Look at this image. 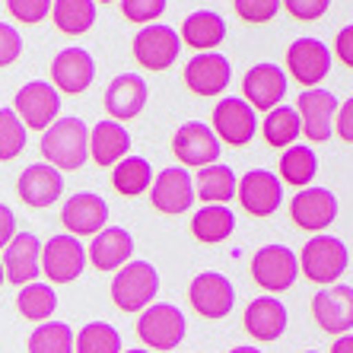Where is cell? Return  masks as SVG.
Listing matches in <instances>:
<instances>
[{
  "instance_id": "8992f818",
  "label": "cell",
  "mask_w": 353,
  "mask_h": 353,
  "mask_svg": "<svg viewBox=\"0 0 353 353\" xmlns=\"http://www.w3.org/2000/svg\"><path fill=\"white\" fill-rule=\"evenodd\" d=\"M86 268V245L70 232L51 236L41 242V277H48L51 287L74 283Z\"/></svg>"
},
{
  "instance_id": "30bf717a",
  "label": "cell",
  "mask_w": 353,
  "mask_h": 353,
  "mask_svg": "<svg viewBox=\"0 0 353 353\" xmlns=\"http://www.w3.org/2000/svg\"><path fill=\"white\" fill-rule=\"evenodd\" d=\"M299 277V258L283 245H264L252 258V280L268 296L290 290Z\"/></svg>"
},
{
  "instance_id": "c3c4849f",
  "label": "cell",
  "mask_w": 353,
  "mask_h": 353,
  "mask_svg": "<svg viewBox=\"0 0 353 353\" xmlns=\"http://www.w3.org/2000/svg\"><path fill=\"white\" fill-rule=\"evenodd\" d=\"M230 353H264V350H258V347H232Z\"/></svg>"
},
{
  "instance_id": "1f68e13d",
  "label": "cell",
  "mask_w": 353,
  "mask_h": 353,
  "mask_svg": "<svg viewBox=\"0 0 353 353\" xmlns=\"http://www.w3.org/2000/svg\"><path fill=\"white\" fill-rule=\"evenodd\" d=\"M315 175H319V157H315L312 147H299V143H293V147L283 150V157H280V175H277L283 185L309 188Z\"/></svg>"
},
{
  "instance_id": "d590c367",
  "label": "cell",
  "mask_w": 353,
  "mask_h": 353,
  "mask_svg": "<svg viewBox=\"0 0 353 353\" xmlns=\"http://www.w3.org/2000/svg\"><path fill=\"white\" fill-rule=\"evenodd\" d=\"M74 328L64 321H41L29 334V353H74Z\"/></svg>"
},
{
  "instance_id": "f35d334b",
  "label": "cell",
  "mask_w": 353,
  "mask_h": 353,
  "mask_svg": "<svg viewBox=\"0 0 353 353\" xmlns=\"http://www.w3.org/2000/svg\"><path fill=\"white\" fill-rule=\"evenodd\" d=\"M165 7H169V0H121L124 19H128V23H137V26L157 23L165 13Z\"/></svg>"
},
{
  "instance_id": "ee69618b",
  "label": "cell",
  "mask_w": 353,
  "mask_h": 353,
  "mask_svg": "<svg viewBox=\"0 0 353 353\" xmlns=\"http://www.w3.org/2000/svg\"><path fill=\"white\" fill-rule=\"evenodd\" d=\"M334 128H337V137L344 140V143H353V96L337 105Z\"/></svg>"
},
{
  "instance_id": "83f0119b",
  "label": "cell",
  "mask_w": 353,
  "mask_h": 353,
  "mask_svg": "<svg viewBox=\"0 0 353 353\" xmlns=\"http://www.w3.org/2000/svg\"><path fill=\"white\" fill-rule=\"evenodd\" d=\"M179 39L188 48H194L197 54L201 51H216V45H223V39H226V19L214 10H194L181 23Z\"/></svg>"
},
{
  "instance_id": "8d00e7d4",
  "label": "cell",
  "mask_w": 353,
  "mask_h": 353,
  "mask_svg": "<svg viewBox=\"0 0 353 353\" xmlns=\"http://www.w3.org/2000/svg\"><path fill=\"white\" fill-rule=\"evenodd\" d=\"M74 353H124L121 334L105 321H90L74 337Z\"/></svg>"
},
{
  "instance_id": "44dd1931",
  "label": "cell",
  "mask_w": 353,
  "mask_h": 353,
  "mask_svg": "<svg viewBox=\"0 0 353 353\" xmlns=\"http://www.w3.org/2000/svg\"><path fill=\"white\" fill-rule=\"evenodd\" d=\"M17 194L26 207L32 210H45L64 194V172H58L48 163H32L26 165L17 179Z\"/></svg>"
},
{
  "instance_id": "6da1fadb",
  "label": "cell",
  "mask_w": 353,
  "mask_h": 353,
  "mask_svg": "<svg viewBox=\"0 0 353 353\" xmlns=\"http://www.w3.org/2000/svg\"><path fill=\"white\" fill-rule=\"evenodd\" d=\"M41 163L54 165L58 172H77L90 159V128L80 118H58L48 131H41Z\"/></svg>"
},
{
  "instance_id": "7dc6e473",
  "label": "cell",
  "mask_w": 353,
  "mask_h": 353,
  "mask_svg": "<svg viewBox=\"0 0 353 353\" xmlns=\"http://www.w3.org/2000/svg\"><path fill=\"white\" fill-rule=\"evenodd\" d=\"M331 353H353V334L334 337V347H331Z\"/></svg>"
},
{
  "instance_id": "f6af8a7d",
  "label": "cell",
  "mask_w": 353,
  "mask_h": 353,
  "mask_svg": "<svg viewBox=\"0 0 353 353\" xmlns=\"http://www.w3.org/2000/svg\"><path fill=\"white\" fill-rule=\"evenodd\" d=\"M334 58L341 61L344 67H350V70H353V23L344 26V29L337 32V39H334Z\"/></svg>"
},
{
  "instance_id": "d6986e66",
  "label": "cell",
  "mask_w": 353,
  "mask_h": 353,
  "mask_svg": "<svg viewBox=\"0 0 353 353\" xmlns=\"http://www.w3.org/2000/svg\"><path fill=\"white\" fill-rule=\"evenodd\" d=\"M337 96L328 90H303L299 102H296V112H299V121H303V134L309 137V143H325V140L334 134V115H337Z\"/></svg>"
},
{
  "instance_id": "d4e9b609",
  "label": "cell",
  "mask_w": 353,
  "mask_h": 353,
  "mask_svg": "<svg viewBox=\"0 0 353 353\" xmlns=\"http://www.w3.org/2000/svg\"><path fill=\"white\" fill-rule=\"evenodd\" d=\"M131 255H134V236L128 230H121V226H105L86 245V261L96 271H105V274L121 271L124 264L131 261Z\"/></svg>"
},
{
  "instance_id": "74e56055",
  "label": "cell",
  "mask_w": 353,
  "mask_h": 353,
  "mask_svg": "<svg viewBox=\"0 0 353 353\" xmlns=\"http://www.w3.org/2000/svg\"><path fill=\"white\" fill-rule=\"evenodd\" d=\"M26 124L19 121V115L13 108H0V163H10L17 159L26 150Z\"/></svg>"
},
{
  "instance_id": "5bb4252c",
  "label": "cell",
  "mask_w": 353,
  "mask_h": 353,
  "mask_svg": "<svg viewBox=\"0 0 353 353\" xmlns=\"http://www.w3.org/2000/svg\"><path fill=\"white\" fill-rule=\"evenodd\" d=\"M92 80H96V61H92V54L86 48L70 45V48L54 54L48 83L61 96H80V92H86L92 86Z\"/></svg>"
},
{
  "instance_id": "cb8c5ba5",
  "label": "cell",
  "mask_w": 353,
  "mask_h": 353,
  "mask_svg": "<svg viewBox=\"0 0 353 353\" xmlns=\"http://www.w3.org/2000/svg\"><path fill=\"white\" fill-rule=\"evenodd\" d=\"M150 86L140 74H121L108 83L105 90V112L112 121H134L147 108Z\"/></svg>"
},
{
  "instance_id": "836d02e7",
  "label": "cell",
  "mask_w": 353,
  "mask_h": 353,
  "mask_svg": "<svg viewBox=\"0 0 353 353\" xmlns=\"http://www.w3.org/2000/svg\"><path fill=\"white\" fill-rule=\"evenodd\" d=\"M153 179H157V175H153V165L143 157H124L121 163L112 169V188L121 197H137V194H143V191H150Z\"/></svg>"
},
{
  "instance_id": "d6a6232c",
  "label": "cell",
  "mask_w": 353,
  "mask_h": 353,
  "mask_svg": "<svg viewBox=\"0 0 353 353\" xmlns=\"http://www.w3.org/2000/svg\"><path fill=\"white\" fill-rule=\"evenodd\" d=\"M51 19L64 35H86L96 26V0H54Z\"/></svg>"
},
{
  "instance_id": "52a82bcc",
  "label": "cell",
  "mask_w": 353,
  "mask_h": 353,
  "mask_svg": "<svg viewBox=\"0 0 353 353\" xmlns=\"http://www.w3.org/2000/svg\"><path fill=\"white\" fill-rule=\"evenodd\" d=\"M13 112L26 124V131H48L61 118V92L48 80L26 83L13 99Z\"/></svg>"
},
{
  "instance_id": "681fc988",
  "label": "cell",
  "mask_w": 353,
  "mask_h": 353,
  "mask_svg": "<svg viewBox=\"0 0 353 353\" xmlns=\"http://www.w3.org/2000/svg\"><path fill=\"white\" fill-rule=\"evenodd\" d=\"M3 280L7 277H3V261H0V287H3Z\"/></svg>"
},
{
  "instance_id": "603a6c76",
  "label": "cell",
  "mask_w": 353,
  "mask_h": 353,
  "mask_svg": "<svg viewBox=\"0 0 353 353\" xmlns=\"http://www.w3.org/2000/svg\"><path fill=\"white\" fill-rule=\"evenodd\" d=\"M61 223H64V230L77 239L102 232L108 223L105 197L92 194V191H80V194L67 197L64 207H61Z\"/></svg>"
},
{
  "instance_id": "e575fe53",
  "label": "cell",
  "mask_w": 353,
  "mask_h": 353,
  "mask_svg": "<svg viewBox=\"0 0 353 353\" xmlns=\"http://www.w3.org/2000/svg\"><path fill=\"white\" fill-rule=\"evenodd\" d=\"M17 309L26 321H35V325L51 321V315L58 309V293H54L51 283H39V280H35V283H26L17 293Z\"/></svg>"
},
{
  "instance_id": "b9f144b4",
  "label": "cell",
  "mask_w": 353,
  "mask_h": 353,
  "mask_svg": "<svg viewBox=\"0 0 353 353\" xmlns=\"http://www.w3.org/2000/svg\"><path fill=\"white\" fill-rule=\"evenodd\" d=\"M280 7L287 10L296 23H315L331 10V0H280Z\"/></svg>"
},
{
  "instance_id": "f546056e",
  "label": "cell",
  "mask_w": 353,
  "mask_h": 353,
  "mask_svg": "<svg viewBox=\"0 0 353 353\" xmlns=\"http://www.w3.org/2000/svg\"><path fill=\"white\" fill-rule=\"evenodd\" d=\"M236 172L230 165L214 163V165H204L197 169V179H194V197L204 201V204H230L236 197Z\"/></svg>"
},
{
  "instance_id": "5b68a950",
  "label": "cell",
  "mask_w": 353,
  "mask_h": 353,
  "mask_svg": "<svg viewBox=\"0 0 353 353\" xmlns=\"http://www.w3.org/2000/svg\"><path fill=\"white\" fill-rule=\"evenodd\" d=\"M210 131L226 147H248L258 137V112L242 96H223L214 105Z\"/></svg>"
},
{
  "instance_id": "f5cc1de1",
  "label": "cell",
  "mask_w": 353,
  "mask_h": 353,
  "mask_svg": "<svg viewBox=\"0 0 353 353\" xmlns=\"http://www.w3.org/2000/svg\"><path fill=\"white\" fill-rule=\"evenodd\" d=\"M305 353H319V350H305Z\"/></svg>"
},
{
  "instance_id": "4dcf8cb0",
  "label": "cell",
  "mask_w": 353,
  "mask_h": 353,
  "mask_svg": "<svg viewBox=\"0 0 353 353\" xmlns=\"http://www.w3.org/2000/svg\"><path fill=\"white\" fill-rule=\"evenodd\" d=\"M261 137L268 147H293L296 140L303 137V121H299V112L293 105H277L271 108L261 121Z\"/></svg>"
},
{
  "instance_id": "816d5d0a",
  "label": "cell",
  "mask_w": 353,
  "mask_h": 353,
  "mask_svg": "<svg viewBox=\"0 0 353 353\" xmlns=\"http://www.w3.org/2000/svg\"><path fill=\"white\" fill-rule=\"evenodd\" d=\"M96 3H112V0H96Z\"/></svg>"
},
{
  "instance_id": "4fadbf2b",
  "label": "cell",
  "mask_w": 353,
  "mask_h": 353,
  "mask_svg": "<svg viewBox=\"0 0 353 353\" xmlns=\"http://www.w3.org/2000/svg\"><path fill=\"white\" fill-rule=\"evenodd\" d=\"M236 201L242 210L252 216H271L283 204V181L268 169H252L239 179L236 185Z\"/></svg>"
},
{
  "instance_id": "4316f807",
  "label": "cell",
  "mask_w": 353,
  "mask_h": 353,
  "mask_svg": "<svg viewBox=\"0 0 353 353\" xmlns=\"http://www.w3.org/2000/svg\"><path fill=\"white\" fill-rule=\"evenodd\" d=\"M124 157H131V134L121 121H99L90 131V159L102 169H115Z\"/></svg>"
},
{
  "instance_id": "9c48e42d",
  "label": "cell",
  "mask_w": 353,
  "mask_h": 353,
  "mask_svg": "<svg viewBox=\"0 0 353 353\" xmlns=\"http://www.w3.org/2000/svg\"><path fill=\"white\" fill-rule=\"evenodd\" d=\"M188 303L201 319L220 321V319H226V315L232 312V305H236V287H232V280L226 277V274L204 271L191 280Z\"/></svg>"
},
{
  "instance_id": "484cf974",
  "label": "cell",
  "mask_w": 353,
  "mask_h": 353,
  "mask_svg": "<svg viewBox=\"0 0 353 353\" xmlns=\"http://www.w3.org/2000/svg\"><path fill=\"white\" fill-rule=\"evenodd\" d=\"M242 325L258 344H271V341H280L287 331V309L274 296H258L245 305Z\"/></svg>"
},
{
  "instance_id": "2e32d148",
  "label": "cell",
  "mask_w": 353,
  "mask_h": 353,
  "mask_svg": "<svg viewBox=\"0 0 353 353\" xmlns=\"http://www.w3.org/2000/svg\"><path fill=\"white\" fill-rule=\"evenodd\" d=\"M312 319L321 331L341 337L350 334L353 328V287L334 283V287H321L312 296Z\"/></svg>"
},
{
  "instance_id": "bcb514c9",
  "label": "cell",
  "mask_w": 353,
  "mask_h": 353,
  "mask_svg": "<svg viewBox=\"0 0 353 353\" xmlns=\"http://www.w3.org/2000/svg\"><path fill=\"white\" fill-rule=\"evenodd\" d=\"M17 214H13V207L0 204V252L10 245V239L17 236Z\"/></svg>"
},
{
  "instance_id": "e0dca14e",
  "label": "cell",
  "mask_w": 353,
  "mask_h": 353,
  "mask_svg": "<svg viewBox=\"0 0 353 353\" xmlns=\"http://www.w3.org/2000/svg\"><path fill=\"white\" fill-rule=\"evenodd\" d=\"M194 201H197L194 197V179H191V172L188 169H181V165L163 169V172L153 179V185H150V204L165 216L185 214V210H191Z\"/></svg>"
},
{
  "instance_id": "7a4b0ae2",
  "label": "cell",
  "mask_w": 353,
  "mask_h": 353,
  "mask_svg": "<svg viewBox=\"0 0 353 353\" xmlns=\"http://www.w3.org/2000/svg\"><path fill=\"white\" fill-rule=\"evenodd\" d=\"M347 264H350V252L341 239L334 236H312L303 245V255H299V274L309 277L319 287H334L337 280L347 274Z\"/></svg>"
},
{
  "instance_id": "7bdbcfd3",
  "label": "cell",
  "mask_w": 353,
  "mask_h": 353,
  "mask_svg": "<svg viewBox=\"0 0 353 353\" xmlns=\"http://www.w3.org/2000/svg\"><path fill=\"white\" fill-rule=\"evenodd\" d=\"M19 54H23V35H19V29L13 23L0 19V70L17 64Z\"/></svg>"
},
{
  "instance_id": "3957f363",
  "label": "cell",
  "mask_w": 353,
  "mask_h": 353,
  "mask_svg": "<svg viewBox=\"0 0 353 353\" xmlns=\"http://www.w3.org/2000/svg\"><path fill=\"white\" fill-rule=\"evenodd\" d=\"M159 274L150 261H128L121 271H115L112 280V303L121 312H143L147 305L157 303Z\"/></svg>"
},
{
  "instance_id": "ab89813d",
  "label": "cell",
  "mask_w": 353,
  "mask_h": 353,
  "mask_svg": "<svg viewBox=\"0 0 353 353\" xmlns=\"http://www.w3.org/2000/svg\"><path fill=\"white\" fill-rule=\"evenodd\" d=\"M51 3L54 0H7V13L23 26H35L51 17Z\"/></svg>"
},
{
  "instance_id": "ac0fdd59",
  "label": "cell",
  "mask_w": 353,
  "mask_h": 353,
  "mask_svg": "<svg viewBox=\"0 0 353 353\" xmlns=\"http://www.w3.org/2000/svg\"><path fill=\"white\" fill-rule=\"evenodd\" d=\"M283 96H287V74L283 67L264 61V64H255L242 77V99L255 112H271V108L283 105Z\"/></svg>"
},
{
  "instance_id": "60d3db41",
  "label": "cell",
  "mask_w": 353,
  "mask_h": 353,
  "mask_svg": "<svg viewBox=\"0 0 353 353\" xmlns=\"http://www.w3.org/2000/svg\"><path fill=\"white\" fill-rule=\"evenodd\" d=\"M242 23H271L280 13V0H232Z\"/></svg>"
},
{
  "instance_id": "277c9868",
  "label": "cell",
  "mask_w": 353,
  "mask_h": 353,
  "mask_svg": "<svg viewBox=\"0 0 353 353\" xmlns=\"http://www.w3.org/2000/svg\"><path fill=\"white\" fill-rule=\"evenodd\" d=\"M185 334H188V321H185L179 305L172 303L147 305L137 319V337L150 350H175V347H181Z\"/></svg>"
},
{
  "instance_id": "9a60e30c",
  "label": "cell",
  "mask_w": 353,
  "mask_h": 353,
  "mask_svg": "<svg viewBox=\"0 0 353 353\" xmlns=\"http://www.w3.org/2000/svg\"><path fill=\"white\" fill-rule=\"evenodd\" d=\"M230 80H232V64L220 51H201L185 64V86L194 96L204 99L223 96L230 90Z\"/></svg>"
},
{
  "instance_id": "8fae6325",
  "label": "cell",
  "mask_w": 353,
  "mask_h": 353,
  "mask_svg": "<svg viewBox=\"0 0 353 353\" xmlns=\"http://www.w3.org/2000/svg\"><path fill=\"white\" fill-rule=\"evenodd\" d=\"M172 153L181 163V169H204V165L220 163L223 143L216 134L210 131V124L204 121H188L181 124L172 137Z\"/></svg>"
},
{
  "instance_id": "ba28073f",
  "label": "cell",
  "mask_w": 353,
  "mask_h": 353,
  "mask_svg": "<svg viewBox=\"0 0 353 353\" xmlns=\"http://www.w3.org/2000/svg\"><path fill=\"white\" fill-rule=\"evenodd\" d=\"M181 54V39L172 26L165 23H150L140 26V32L134 35V61L143 70H169Z\"/></svg>"
},
{
  "instance_id": "7c38bea8",
  "label": "cell",
  "mask_w": 353,
  "mask_h": 353,
  "mask_svg": "<svg viewBox=\"0 0 353 353\" xmlns=\"http://www.w3.org/2000/svg\"><path fill=\"white\" fill-rule=\"evenodd\" d=\"M334 54L321 39H296L287 48V70L296 83H303L305 90H315L325 77L331 74Z\"/></svg>"
},
{
  "instance_id": "f907efd6",
  "label": "cell",
  "mask_w": 353,
  "mask_h": 353,
  "mask_svg": "<svg viewBox=\"0 0 353 353\" xmlns=\"http://www.w3.org/2000/svg\"><path fill=\"white\" fill-rule=\"evenodd\" d=\"M124 353H150V350H124Z\"/></svg>"
},
{
  "instance_id": "7402d4cb",
  "label": "cell",
  "mask_w": 353,
  "mask_h": 353,
  "mask_svg": "<svg viewBox=\"0 0 353 353\" xmlns=\"http://www.w3.org/2000/svg\"><path fill=\"white\" fill-rule=\"evenodd\" d=\"M3 277L13 287H26L41 277V239L35 232H17L3 248Z\"/></svg>"
},
{
  "instance_id": "ffe728a7",
  "label": "cell",
  "mask_w": 353,
  "mask_h": 353,
  "mask_svg": "<svg viewBox=\"0 0 353 353\" xmlns=\"http://www.w3.org/2000/svg\"><path fill=\"white\" fill-rule=\"evenodd\" d=\"M337 197L331 194L328 188H299L296 197L290 201V216L299 230L305 232H321L328 230L331 223L337 220Z\"/></svg>"
},
{
  "instance_id": "f1b7e54d",
  "label": "cell",
  "mask_w": 353,
  "mask_h": 353,
  "mask_svg": "<svg viewBox=\"0 0 353 353\" xmlns=\"http://www.w3.org/2000/svg\"><path fill=\"white\" fill-rule=\"evenodd\" d=\"M236 232V214L226 204H204L191 216V236L204 245H220Z\"/></svg>"
}]
</instances>
